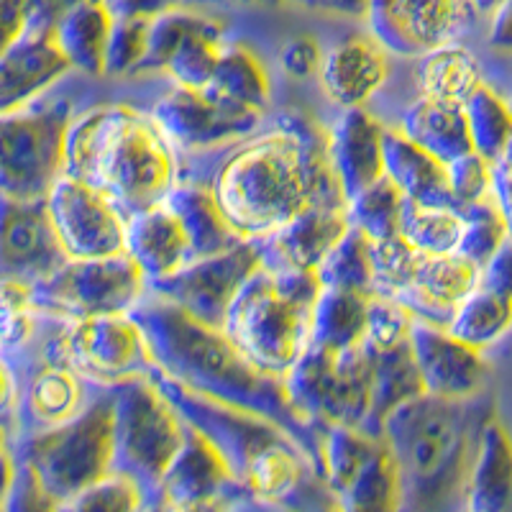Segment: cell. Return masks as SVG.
I'll return each instance as SVG.
<instances>
[{
	"mask_svg": "<svg viewBox=\"0 0 512 512\" xmlns=\"http://www.w3.org/2000/svg\"><path fill=\"white\" fill-rule=\"evenodd\" d=\"M210 187L244 239H262L313 205H346L328 131L303 113H282L264 134L233 144Z\"/></svg>",
	"mask_w": 512,
	"mask_h": 512,
	"instance_id": "cell-1",
	"label": "cell"
},
{
	"mask_svg": "<svg viewBox=\"0 0 512 512\" xmlns=\"http://www.w3.org/2000/svg\"><path fill=\"white\" fill-rule=\"evenodd\" d=\"M131 315L146 333L159 372L210 400L280 423L323 477L326 428L305 418L287 397L285 379L259 369L223 328L205 326L185 310L146 292Z\"/></svg>",
	"mask_w": 512,
	"mask_h": 512,
	"instance_id": "cell-2",
	"label": "cell"
},
{
	"mask_svg": "<svg viewBox=\"0 0 512 512\" xmlns=\"http://www.w3.org/2000/svg\"><path fill=\"white\" fill-rule=\"evenodd\" d=\"M149 377L182 418L213 443L251 502L264 507H305L313 497H333L303 446L280 423L198 395L159 369Z\"/></svg>",
	"mask_w": 512,
	"mask_h": 512,
	"instance_id": "cell-3",
	"label": "cell"
},
{
	"mask_svg": "<svg viewBox=\"0 0 512 512\" xmlns=\"http://www.w3.org/2000/svg\"><path fill=\"white\" fill-rule=\"evenodd\" d=\"M67 175L103 192L128 221L164 203L177 185L175 146L152 116L131 105H98L72 121Z\"/></svg>",
	"mask_w": 512,
	"mask_h": 512,
	"instance_id": "cell-4",
	"label": "cell"
},
{
	"mask_svg": "<svg viewBox=\"0 0 512 512\" xmlns=\"http://www.w3.org/2000/svg\"><path fill=\"white\" fill-rule=\"evenodd\" d=\"M482 425L474 420L472 397L451 400L431 392H420L387 415L382 441L400 474V510L464 507Z\"/></svg>",
	"mask_w": 512,
	"mask_h": 512,
	"instance_id": "cell-5",
	"label": "cell"
},
{
	"mask_svg": "<svg viewBox=\"0 0 512 512\" xmlns=\"http://www.w3.org/2000/svg\"><path fill=\"white\" fill-rule=\"evenodd\" d=\"M323 282L315 269L256 267L231 303L223 331L256 367L285 379L310 346Z\"/></svg>",
	"mask_w": 512,
	"mask_h": 512,
	"instance_id": "cell-6",
	"label": "cell"
},
{
	"mask_svg": "<svg viewBox=\"0 0 512 512\" xmlns=\"http://www.w3.org/2000/svg\"><path fill=\"white\" fill-rule=\"evenodd\" d=\"M16 456L34 469L62 510L82 489L113 469V387H98L88 408L70 423L16 438Z\"/></svg>",
	"mask_w": 512,
	"mask_h": 512,
	"instance_id": "cell-7",
	"label": "cell"
},
{
	"mask_svg": "<svg viewBox=\"0 0 512 512\" xmlns=\"http://www.w3.org/2000/svg\"><path fill=\"white\" fill-rule=\"evenodd\" d=\"M187 436V420L149 374L113 384V469L144 495V510Z\"/></svg>",
	"mask_w": 512,
	"mask_h": 512,
	"instance_id": "cell-8",
	"label": "cell"
},
{
	"mask_svg": "<svg viewBox=\"0 0 512 512\" xmlns=\"http://www.w3.org/2000/svg\"><path fill=\"white\" fill-rule=\"evenodd\" d=\"M70 100L34 103L0 113V190L3 198L34 203L47 200L67 175Z\"/></svg>",
	"mask_w": 512,
	"mask_h": 512,
	"instance_id": "cell-9",
	"label": "cell"
},
{
	"mask_svg": "<svg viewBox=\"0 0 512 512\" xmlns=\"http://www.w3.org/2000/svg\"><path fill=\"white\" fill-rule=\"evenodd\" d=\"M287 397L318 425L361 428L372 408V361L367 346L344 351L310 344L285 377Z\"/></svg>",
	"mask_w": 512,
	"mask_h": 512,
	"instance_id": "cell-10",
	"label": "cell"
},
{
	"mask_svg": "<svg viewBox=\"0 0 512 512\" xmlns=\"http://www.w3.org/2000/svg\"><path fill=\"white\" fill-rule=\"evenodd\" d=\"M41 361L67 364L93 387H113L157 369L146 333L131 313L62 320V331L49 338Z\"/></svg>",
	"mask_w": 512,
	"mask_h": 512,
	"instance_id": "cell-11",
	"label": "cell"
},
{
	"mask_svg": "<svg viewBox=\"0 0 512 512\" xmlns=\"http://www.w3.org/2000/svg\"><path fill=\"white\" fill-rule=\"evenodd\" d=\"M144 295V272L126 251L93 259H70L52 277L31 287L34 308L57 320L131 313Z\"/></svg>",
	"mask_w": 512,
	"mask_h": 512,
	"instance_id": "cell-12",
	"label": "cell"
},
{
	"mask_svg": "<svg viewBox=\"0 0 512 512\" xmlns=\"http://www.w3.org/2000/svg\"><path fill=\"white\" fill-rule=\"evenodd\" d=\"M262 267V251L254 239L239 241L221 254L192 259L175 274L146 282V292L185 310L205 326L223 328L241 285Z\"/></svg>",
	"mask_w": 512,
	"mask_h": 512,
	"instance_id": "cell-13",
	"label": "cell"
},
{
	"mask_svg": "<svg viewBox=\"0 0 512 512\" xmlns=\"http://www.w3.org/2000/svg\"><path fill=\"white\" fill-rule=\"evenodd\" d=\"M59 8L52 0H34L26 16L24 31L3 47L0 57V113L34 103L54 82L62 80L72 67L59 47L54 26Z\"/></svg>",
	"mask_w": 512,
	"mask_h": 512,
	"instance_id": "cell-14",
	"label": "cell"
},
{
	"mask_svg": "<svg viewBox=\"0 0 512 512\" xmlns=\"http://www.w3.org/2000/svg\"><path fill=\"white\" fill-rule=\"evenodd\" d=\"M152 118L180 152H208L239 144L259 131L264 113L223 103L205 90L175 85L154 103Z\"/></svg>",
	"mask_w": 512,
	"mask_h": 512,
	"instance_id": "cell-15",
	"label": "cell"
},
{
	"mask_svg": "<svg viewBox=\"0 0 512 512\" xmlns=\"http://www.w3.org/2000/svg\"><path fill=\"white\" fill-rule=\"evenodd\" d=\"M469 0H372L369 34L397 57H420L459 39L472 21Z\"/></svg>",
	"mask_w": 512,
	"mask_h": 512,
	"instance_id": "cell-16",
	"label": "cell"
},
{
	"mask_svg": "<svg viewBox=\"0 0 512 512\" xmlns=\"http://www.w3.org/2000/svg\"><path fill=\"white\" fill-rule=\"evenodd\" d=\"M47 208L70 259L126 251V216L88 182L64 175L49 192Z\"/></svg>",
	"mask_w": 512,
	"mask_h": 512,
	"instance_id": "cell-17",
	"label": "cell"
},
{
	"mask_svg": "<svg viewBox=\"0 0 512 512\" xmlns=\"http://www.w3.org/2000/svg\"><path fill=\"white\" fill-rule=\"evenodd\" d=\"M249 497L228 472L213 443L187 423V436L167 472L159 479L146 510H210Z\"/></svg>",
	"mask_w": 512,
	"mask_h": 512,
	"instance_id": "cell-18",
	"label": "cell"
},
{
	"mask_svg": "<svg viewBox=\"0 0 512 512\" xmlns=\"http://www.w3.org/2000/svg\"><path fill=\"white\" fill-rule=\"evenodd\" d=\"M67 262L70 254L64 251L62 239L54 228L47 200L21 203V200L3 198V246H0L3 280L34 287L36 282L52 277Z\"/></svg>",
	"mask_w": 512,
	"mask_h": 512,
	"instance_id": "cell-19",
	"label": "cell"
},
{
	"mask_svg": "<svg viewBox=\"0 0 512 512\" xmlns=\"http://www.w3.org/2000/svg\"><path fill=\"white\" fill-rule=\"evenodd\" d=\"M410 349L423 377L425 392L451 400H469L484 387L487 361L482 349L464 344L443 326L415 320Z\"/></svg>",
	"mask_w": 512,
	"mask_h": 512,
	"instance_id": "cell-20",
	"label": "cell"
},
{
	"mask_svg": "<svg viewBox=\"0 0 512 512\" xmlns=\"http://www.w3.org/2000/svg\"><path fill=\"white\" fill-rule=\"evenodd\" d=\"M482 280V269L461 254H425L410 285L395 297L415 320L448 328Z\"/></svg>",
	"mask_w": 512,
	"mask_h": 512,
	"instance_id": "cell-21",
	"label": "cell"
},
{
	"mask_svg": "<svg viewBox=\"0 0 512 512\" xmlns=\"http://www.w3.org/2000/svg\"><path fill=\"white\" fill-rule=\"evenodd\" d=\"M346 205H313L277 231L254 239L269 269H318L349 228Z\"/></svg>",
	"mask_w": 512,
	"mask_h": 512,
	"instance_id": "cell-22",
	"label": "cell"
},
{
	"mask_svg": "<svg viewBox=\"0 0 512 512\" xmlns=\"http://www.w3.org/2000/svg\"><path fill=\"white\" fill-rule=\"evenodd\" d=\"M328 154L344 198L384 177V126L364 108H344L328 131Z\"/></svg>",
	"mask_w": 512,
	"mask_h": 512,
	"instance_id": "cell-23",
	"label": "cell"
},
{
	"mask_svg": "<svg viewBox=\"0 0 512 512\" xmlns=\"http://www.w3.org/2000/svg\"><path fill=\"white\" fill-rule=\"evenodd\" d=\"M323 93L341 108H364L390 77V52L369 36H349L328 49L320 67Z\"/></svg>",
	"mask_w": 512,
	"mask_h": 512,
	"instance_id": "cell-24",
	"label": "cell"
},
{
	"mask_svg": "<svg viewBox=\"0 0 512 512\" xmlns=\"http://www.w3.org/2000/svg\"><path fill=\"white\" fill-rule=\"evenodd\" d=\"M88 387V379L67 364L41 361V367L36 369L21 397V408L16 415V438L52 431L75 420L88 408L93 397L88 395Z\"/></svg>",
	"mask_w": 512,
	"mask_h": 512,
	"instance_id": "cell-25",
	"label": "cell"
},
{
	"mask_svg": "<svg viewBox=\"0 0 512 512\" xmlns=\"http://www.w3.org/2000/svg\"><path fill=\"white\" fill-rule=\"evenodd\" d=\"M126 254L139 264L146 282L169 277L192 262L190 239L167 203L128 218Z\"/></svg>",
	"mask_w": 512,
	"mask_h": 512,
	"instance_id": "cell-26",
	"label": "cell"
},
{
	"mask_svg": "<svg viewBox=\"0 0 512 512\" xmlns=\"http://www.w3.org/2000/svg\"><path fill=\"white\" fill-rule=\"evenodd\" d=\"M384 175L400 187L408 200L461 210L448 185L446 164L413 144L400 128H384Z\"/></svg>",
	"mask_w": 512,
	"mask_h": 512,
	"instance_id": "cell-27",
	"label": "cell"
},
{
	"mask_svg": "<svg viewBox=\"0 0 512 512\" xmlns=\"http://www.w3.org/2000/svg\"><path fill=\"white\" fill-rule=\"evenodd\" d=\"M164 203L180 218L187 239H190L192 259L221 254V251L244 241V236L226 218L210 185L177 180V185L169 190Z\"/></svg>",
	"mask_w": 512,
	"mask_h": 512,
	"instance_id": "cell-28",
	"label": "cell"
},
{
	"mask_svg": "<svg viewBox=\"0 0 512 512\" xmlns=\"http://www.w3.org/2000/svg\"><path fill=\"white\" fill-rule=\"evenodd\" d=\"M464 507L472 512H512V441L497 420H484Z\"/></svg>",
	"mask_w": 512,
	"mask_h": 512,
	"instance_id": "cell-29",
	"label": "cell"
},
{
	"mask_svg": "<svg viewBox=\"0 0 512 512\" xmlns=\"http://www.w3.org/2000/svg\"><path fill=\"white\" fill-rule=\"evenodd\" d=\"M397 128L413 144L431 152L443 164L472 152L469 123H466L464 105L459 103H446V100L420 95L415 103L408 105V111L402 113Z\"/></svg>",
	"mask_w": 512,
	"mask_h": 512,
	"instance_id": "cell-30",
	"label": "cell"
},
{
	"mask_svg": "<svg viewBox=\"0 0 512 512\" xmlns=\"http://www.w3.org/2000/svg\"><path fill=\"white\" fill-rule=\"evenodd\" d=\"M367 351L369 361H372V408H369L361 431L369 433L372 438H382L387 415L400 408L402 402L413 400L420 392H425V384L418 364H415L410 341L387 351L367 346Z\"/></svg>",
	"mask_w": 512,
	"mask_h": 512,
	"instance_id": "cell-31",
	"label": "cell"
},
{
	"mask_svg": "<svg viewBox=\"0 0 512 512\" xmlns=\"http://www.w3.org/2000/svg\"><path fill=\"white\" fill-rule=\"evenodd\" d=\"M113 21L116 18L105 8L103 0H80L59 13L54 36L75 70L90 77L105 75V52Z\"/></svg>",
	"mask_w": 512,
	"mask_h": 512,
	"instance_id": "cell-32",
	"label": "cell"
},
{
	"mask_svg": "<svg viewBox=\"0 0 512 512\" xmlns=\"http://www.w3.org/2000/svg\"><path fill=\"white\" fill-rule=\"evenodd\" d=\"M415 82L420 95L459 105L484 85L477 57L454 41L415 57Z\"/></svg>",
	"mask_w": 512,
	"mask_h": 512,
	"instance_id": "cell-33",
	"label": "cell"
},
{
	"mask_svg": "<svg viewBox=\"0 0 512 512\" xmlns=\"http://www.w3.org/2000/svg\"><path fill=\"white\" fill-rule=\"evenodd\" d=\"M369 297L372 295H364V292L356 290L323 287L313 308L310 344L333 351H344L351 349V346L364 344Z\"/></svg>",
	"mask_w": 512,
	"mask_h": 512,
	"instance_id": "cell-34",
	"label": "cell"
},
{
	"mask_svg": "<svg viewBox=\"0 0 512 512\" xmlns=\"http://www.w3.org/2000/svg\"><path fill=\"white\" fill-rule=\"evenodd\" d=\"M213 98L223 103L249 108L256 113H267L269 108V75L264 64L239 44H226L216 75L205 88Z\"/></svg>",
	"mask_w": 512,
	"mask_h": 512,
	"instance_id": "cell-35",
	"label": "cell"
},
{
	"mask_svg": "<svg viewBox=\"0 0 512 512\" xmlns=\"http://www.w3.org/2000/svg\"><path fill=\"white\" fill-rule=\"evenodd\" d=\"M223 24L218 18L205 16L185 39L169 54L164 64V75L175 85L192 90H205L216 75L221 54L226 49L223 41Z\"/></svg>",
	"mask_w": 512,
	"mask_h": 512,
	"instance_id": "cell-36",
	"label": "cell"
},
{
	"mask_svg": "<svg viewBox=\"0 0 512 512\" xmlns=\"http://www.w3.org/2000/svg\"><path fill=\"white\" fill-rule=\"evenodd\" d=\"M512 328V297L489 290L479 282L477 290L456 310L448 331L474 349H489Z\"/></svg>",
	"mask_w": 512,
	"mask_h": 512,
	"instance_id": "cell-37",
	"label": "cell"
},
{
	"mask_svg": "<svg viewBox=\"0 0 512 512\" xmlns=\"http://www.w3.org/2000/svg\"><path fill=\"white\" fill-rule=\"evenodd\" d=\"M379 443H382V438H372L361 428L336 423L326 425V433H323V479H326L336 502L351 487L356 474L367 466Z\"/></svg>",
	"mask_w": 512,
	"mask_h": 512,
	"instance_id": "cell-38",
	"label": "cell"
},
{
	"mask_svg": "<svg viewBox=\"0 0 512 512\" xmlns=\"http://www.w3.org/2000/svg\"><path fill=\"white\" fill-rule=\"evenodd\" d=\"M464 233L459 208L423 205L405 198L400 218V236L425 254H456Z\"/></svg>",
	"mask_w": 512,
	"mask_h": 512,
	"instance_id": "cell-39",
	"label": "cell"
},
{
	"mask_svg": "<svg viewBox=\"0 0 512 512\" xmlns=\"http://www.w3.org/2000/svg\"><path fill=\"white\" fill-rule=\"evenodd\" d=\"M402 487L397 474L395 459H392L387 443H379L367 466L356 474L351 487L338 497V510L351 512H372V510H400Z\"/></svg>",
	"mask_w": 512,
	"mask_h": 512,
	"instance_id": "cell-40",
	"label": "cell"
},
{
	"mask_svg": "<svg viewBox=\"0 0 512 512\" xmlns=\"http://www.w3.org/2000/svg\"><path fill=\"white\" fill-rule=\"evenodd\" d=\"M315 272L323 287H341V290L374 295L372 241L356 226H349Z\"/></svg>",
	"mask_w": 512,
	"mask_h": 512,
	"instance_id": "cell-41",
	"label": "cell"
},
{
	"mask_svg": "<svg viewBox=\"0 0 512 512\" xmlns=\"http://www.w3.org/2000/svg\"><path fill=\"white\" fill-rule=\"evenodd\" d=\"M472 149L497 164L512 139V108L505 98L489 85H482L472 98L464 103Z\"/></svg>",
	"mask_w": 512,
	"mask_h": 512,
	"instance_id": "cell-42",
	"label": "cell"
},
{
	"mask_svg": "<svg viewBox=\"0 0 512 512\" xmlns=\"http://www.w3.org/2000/svg\"><path fill=\"white\" fill-rule=\"evenodd\" d=\"M402 205H405V195L384 175L364 187L359 195L346 200V213H349L351 226L359 228L369 241H384L400 233Z\"/></svg>",
	"mask_w": 512,
	"mask_h": 512,
	"instance_id": "cell-43",
	"label": "cell"
},
{
	"mask_svg": "<svg viewBox=\"0 0 512 512\" xmlns=\"http://www.w3.org/2000/svg\"><path fill=\"white\" fill-rule=\"evenodd\" d=\"M461 216H464V233H461L456 254L466 256L469 262H474L482 269L495 256V251L510 239L505 216H502L495 198L484 200V203L466 205L461 210Z\"/></svg>",
	"mask_w": 512,
	"mask_h": 512,
	"instance_id": "cell-44",
	"label": "cell"
},
{
	"mask_svg": "<svg viewBox=\"0 0 512 512\" xmlns=\"http://www.w3.org/2000/svg\"><path fill=\"white\" fill-rule=\"evenodd\" d=\"M425 251L415 249L397 233L392 239L372 241L374 267V295L397 297L418 272Z\"/></svg>",
	"mask_w": 512,
	"mask_h": 512,
	"instance_id": "cell-45",
	"label": "cell"
},
{
	"mask_svg": "<svg viewBox=\"0 0 512 512\" xmlns=\"http://www.w3.org/2000/svg\"><path fill=\"white\" fill-rule=\"evenodd\" d=\"M203 18L205 13L187 11L185 6L152 18V26H149V47H146V54L144 59H141L136 75L164 72V64H167L169 54L175 52L177 44H180Z\"/></svg>",
	"mask_w": 512,
	"mask_h": 512,
	"instance_id": "cell-46",
	"label": "cell"
},
{
	"mask_svg": "<svg viewBox=\"0 0 512 512\" xmlns=\"http://www.w3.org/2000/svg\"><path fill=\"white\" fill-rule=\"evenodd\" d=\"M413 323V313L400 300L372 295L367 305V333H364V344L377 351H387L395 349V346L408 344Z\"/></svg>",
	"mask_w": 512,
	"mask_h": 512,
	"instance_id": "cell-47",
	"label": "cell"
},
{
	"mask_svg": "<svg viewBox=\"0 0 512 512\" xmlns=\"http://www.w3.org/2000/svg\"><path fill=\"white\" fill-rule=\"evenodd\" d=\"M149 18H116L105 52V75L128 77L136 75L146 47H149Z\"/></svg>",
	"mask_w": 512,
	"mask_h": 512,
	"instance_id": "cell-48",
	"label": "cell"
},
{
	"mask_svg": "<svg viewBox=\"0 0 512 512\" xmlns=\"http://www.w3.org/2000/svg\"><path fill=\"white\" fill-rule=\"evenodd\" d=\"M448 185L461 210L466 205L484 203L495 198V164L484 159L479 152H466L446 164Z\"/></svg>",
	"mask_w": 512,
	"mask_h": 512,
	"instance_id": "cell-49",
	"label": "cell"
},
{
	"mask_svg": "<svg viewBox=\"0 0 512 512\" xmlns=\"http://www.w3.org/2000/svg\"><path fill=\"white\" fill-rule=\"evenodd\" d=\"M62 510H144V495L136 482L111 472L82 489Z\"/></svg>",
	"mask_w": 512,
	"mask_h": 512,
	"instance_id": "cell-50",
	"label": "cell"
},
{
	"mask_svg": "<svg viewBox=\"0 0 512 512\" xmlns=\"http://www.w3.org/2000/svg\"><path fill=\"white\" fill-rule=\"evenodd\" d=\"M39 310L31 303V287L24 282L3 280V349L6 356L24 349L36 331Z\"/></svg>",
	"mask_w": 512,
	"mask_h": 512,
	"instance_id": "cell-51",
	"label": "cell"
},
{
	"mask_svg": "<svg viewBox=\"0 0 512 512\" xmlns=\"http://www.w3.org/2000/svg\"><path fill=\"white\" fill-rule=\"evenodd\" d=\"M323 57H326V54L320 52L318 41H315L313 36H295V39H290L285 47L280 49L282 70L290 77H295V80L320 75Z\"/></svg>",
	"mask_w": 512,
	"mask_h": 512,
	"instance_id": "cell-52",
	"label": "cell"
},
{
	"mask_svg": "<svg viewBox=\"0 0 512 512\" xmlns=\"http://www.w3.org/2000/svg\"><path fill=\"white\" fill-rule=\"evenodd\" d=\"M482 282L489 290L512 297V239H507L495 256L482 267Z\"/></svg>",
	"mask_w": 512,
	"mask_h": 512,
	"instance_id": "cell-53",
	"label": "cell"
},
{
	"mask_svg": "<svg viewBox=\"0 0 512 512\" xmlns=\"http://www.w3.org/2000/svg\"><path fill=\"white\" fill-rule=\"evenodd\" d=\"M113 18H157L185 6V0H103Z\"/></svg>",
	"mask_w": 512,
	"mask_h": 512,
	"instance_id": "cell-54",
	"label": "cell"
},
{
	"mask_svg": "<svg viewBox=\"0 0 512 512\" xmlns=\"http://www.w3.org/2000/svg\"><path fill=\"white\" fill-rule=\"evenodd\" d=\"M292 6L308 8L315 13H333V16H364L367 18L372 0H287Z\"/></svg>",
	"mask_w": 512,
	"mask_h": 512,
	"instance_id": "cell-55",
	"label": "cell"
},
{
	"mask_svg": "<svg viewBox=\"0 0 512 512\" xmlns=\"http://www.w3.org/2000/svg\"><path fill=\"white\" fill-rule=\"evenodd\" d=\"M34 0H0V26H3V47L11 44L26 26V16Z\"/></svg>",
	"mask_w": 512,
	"mask_h": 512,
	"instance_id": "cell-56",
	"label": "cell"
},
{
	"mask_svg": "<svg viewBox=\"0 0 512 512\" xmlns=\"http://www.w3.org/2000/svg\"><path fill=\"white\" fill-rule=\"evenodd\" d=\"M489 18V47L512 54V0H505Z\"/></svg>",
	"mask_w": 512,
	"mask_h": 512,
	"instance_id": "cell-57",
	"label": "cell"
},
{
	"mask_svg": "<svg viewBox=\"0 0 512 512\" xmlns=\"http://www.w3.org/2000/svg\"><path fill=\"white\" fill-rule=\"evenodd\" d=\"M495 200L500 205L502 216H505L507 233L512 239V172L500 164H495Z\"/></svg>",
	"mask_w": 512,
	"mask_h": 512,
	"instance_id": "cell-58",
	"label": "cell"
},
{
	"mask_svg": "<svg viewBox=\"0 0 512 512\" xmlns=\"http://www.w3.org/2000/svg\"><path fill=\"white\" fill-rule=\"evenodd\" d=\"M469 3H472V8L477 11V16H492L505 0H469Z\"/></svg>",
	"mask_w": 512,
	"mask_h": 512,
	"instance_id": "cell-59",
	"label": "cell"
},
{
	"mask_svg": "<svg viewBox=\"0 0 512 512\" xmlns=\"http://www.w3.org/2000/svg\"><path fill=\"white\" fill-rule=\"evenodd\" d=\"M497 164H500V167H505V169H510V172H512V139H510V144H507L505 154H502V159Z\"/></svg>",
	"mask_w": 512,
	"mask_h": 512,
	"instance_id": "cell-60",
	"label": "cell"
},
{
	"mask_svg": "<svg viewBox=\"0 0 512 512\" xmlns=\"http://www.w3.org/2000/svg\"><path fill=\"white\" fill-rule=\"evenodd\" d=\"M52 3L59 8V11H64V8L75 6V3H80V0H52Z\"/></svg>",
	"mask_w": 512,
	"mask_h": 512,
	"instance_id": "cell-61",
	"label": "cell"
},
{
	"mask_svg": "<svg viewBox=\"0 0 512 512\" xmlns=\"http://www.w3.org/2000/svg\"><path fill=\"white\" fill-rule=\"evenodd\" d=\"M507 103H510V108H512V95H510V98H507Z\"/></svg>",
	"mask_w": 512,
	"mask_h": 512,
	"instance_id": "cell-62",
	"label": "cell"
}]
</instances>
